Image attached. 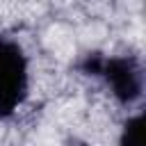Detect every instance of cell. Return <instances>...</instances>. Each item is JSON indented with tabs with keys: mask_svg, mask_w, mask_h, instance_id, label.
<instances>
[{
	"mask_svg": "<svg viewBox=\"0 0 146 146\" xmlns=\"http://www.w3.org/2000/svg\"><path fill=\"white\" fill-rule=\"evenodd\" d=\"M78 68L84 75L100 80L121 105H132L144 94V68L135 55H103L87 52Z\"/></svg>",
	"mask_w": 146,
	"mask_h": 146,
	"instance_id": "6da1fadb",
	"label": "cell"
},
{
	"mask_svg": "<svg viewBox=\"0 0 146 146\" xmlns=\"http://www.w3.org/2000/svg\"><path fill=\"white\" fill-rule=\"evenodd\" d=\"M141 114L137 116H130L123 125V132H121V144L123 146H139L141 144Z\"/></svg>",
	"mask_w": 146,
	"mask_h": 146,
	"instance_id": "3957f363",
	"label": "cell"
},
{
	"mask_svg": "<svg viewBox=\"0 0 146 146\" xmlns=\"http://www.w3.org/2000/svg\"><path fill=\"white\" fill-rule=\"evenodd\" d=\"M30 91V64L23 46L0 34V121L11 119Z\"/></svg>",
	"mask_w": 146,
	"mask_h": 146,
	"instance_id": "7a4b0ae2",
	"label": "cell"
}]
</instances>
